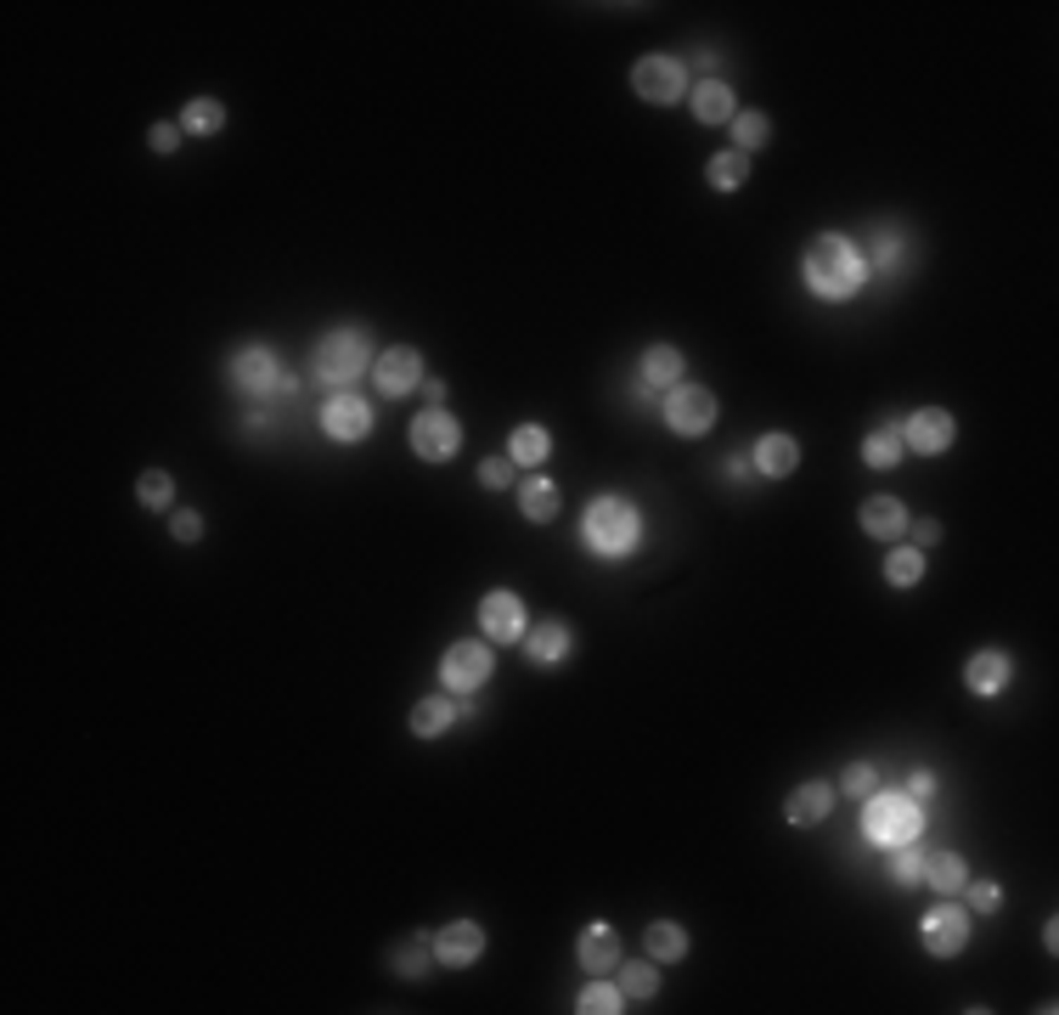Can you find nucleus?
I'll return each mask as SVG.
<instances>
[{"mask_svg":"<svg viewBox=\"0 0 1059 1015\" xmlns=\"http://www.w3.org/2000/svg\"><path fill=\"white\" fill-rule=\"evenodd\" d=\"M806 288L818 299H851L862 283H868V260H862V248L840 231H823L812 248H806Z\"/></svg>","mask_w":1059,"mask_h":1015,"instance_id":"nucleus-1","label":"nucleus"},{"mask_svg":"<svg viewBox=\"0 0 1059 1015\" xmlns=\"http://www.w3.org/2000/svg\"><path fill=\"white\" fill-rule=\"evenodd\" d=\"M378 356H373V338H367V327H333L321 345H316V362H310V378L316 384H327V390H349L367 367H373Z\"/></svg>","mask_w":1059,"mask_h":1015,"instance_id":"nucleus-2","label":"nucleus"},{"mask_svg":"<svg viewBox=\"0 0 1059 1015\" xmlns=\"http://www.w3.org/2000/svg\"><path fill=\"white\" fill-rule=\"evenodd\" d=\"M581 536H586V548L597 559H626L637 548V536H643V520H637V508L626 496H597L586 508V531Z\"/></svg>","mask_w":1059,"mask_h":1015,"instance_id":"nucleus-3","label":"nucleus"},{"mask_svg":"<svg viewBox=\"0 0 1059 1015\" xmlns=\"http://www.w3.org/2000/svg\"><path fill=\"white\" fill-rule=\"evenodd\" d=\"M919 829H924V812H919V801L908 796V790H873L868 796V812H862V835L873 840V846H902V840H919Z\"/></svg>","mask_w":1059,"mask_h":1015,"instance_id":"nucleus-4","label":"nucleus"},{"mask_svg":"<svg viewBox=\"0 0 1059 1015\" xmlns=\"http://www.w3.org/2000/svg\"><path fill=\"white\" fill-rule=\"evenodd\" d=\"M632 91H637L643 102H654V108L682 102V91H687V68H682V57H665V51L643 57V62L632 68Z\"/></svg>","mask_w":1059,"mask_h":1015,"instance_id":"nucleus-5","label":"nucleus"},{"mask_svg":"<svg viewBox=\"0 0 1059 1015\" xmlns=\"http://www.w3.org/2000/svg\"><path fill=\"white\" fill-rule=\"evenodd\" d=\"M665 423H671V435H682V441L711 435L716 430V395L699 390V384H676L671 401H665Z\"/></svg>","mask_w":1059,"mask_h":1015,"instance_id":"nucleus-6","label":"nucleus"},{"mask_svg":"<svg viewBox=\"0 0 1059 1015\" xmlns=\"http://www.w3.org/2000/svg\"><path fill=\"white\" fill-rule=\"evenodd\" d=\"M457 446H463V423L446 406H428L423 417H412V452L423 463H452Z\"/></svg>","mask_w":1059,"mask_h":1015,"instance_id":"nucleus-7","label":"nucleus"},{"mask_svg":"<svg viewBox=\"0 0 1059 1015\" xmlns=\"http://www.w3.org/2000/svg\"><path fill=\"white\" fill-rule=\"evenodd\" d=\"M491 643H452L446 660H439V683H446L452 694H474L491 683Z\"/></svg>","mask_w":1059,"mask_h":1015,"instance_id":"nucleus-8","label":"nucleus"},{"mask_svg":"<svg viewBox=\"0 0 1059 1015\" xmlns=\"http://www.w3.org/2000/svg\"><path fill=\"white\" fill-rule=\"evenodd\" d=\"M321 430H327V441H367L373 435V406L356 395V390H333L327 395V406H321Z\"/></svg>","mask_w":1059,"mask_h":1015,"instance_id":"nucleus-9","label":"nucleus"},{"mask_svg":"<svg viewBox=\"0 0 1059 1015\" xmlns=\"http://www.w3.org/2000/svg\"><path fill=\"white\" fill-rule=\"evenodd\" d=\"M231 390H243V395H294V378H277V356L248 345V351L231 356Z\"/></svg>","mask_w":1059,"mask_h":1015,"instance_id":"nucleus-10","label":"nucleus"},{"mask_svg":"<svg viewBox=\"0 0 1059 1015\" xmlns=\"http://www.w3.org/2000/svg\"><path fill=\"white\" fill-rule=\"evenodd\" d=\"M479 954H485V930H479L474 919H452V925L434 930V959H439V965L468 970Z\"/></svg>","mask_w":1059,"mask_h":1015,"instance_id":"nucleus-11","label":"nucleus"},{"mask_svg":"<svg viewBox=\"0 0 1059 1015\" xmlns=\"http://www.w3.org/2000/svg\"><path fill=\"white\" fill-rule=\"evenodd\" d=\"M479 627H485L491 643H518V638H524V604H518V592H507V587L485 592V599H479Z\"/></svg>","mask_w":1059,"mask_h":1015,"instance_id":"nucleus-12","label":"nucleus"},{"mask_svg":"<svg viewBox=\"0 0 1059 1015\" xmlns=\"http://www.w3.org/2000/svg\"><path fill=\"white\" fill-rule=\"evenodd\" d=\"M373 384H378V395H412L423 384V351H412V345L384 351L373 362Z\"/></svg>","mask_w":1059,"mask_h":1015,"instance_id":"nucleus-13","label":"nucleus"},{"mask_svg":"<svg viewBox=\"0 0 1059 1015\" xmlns=\"http://www.w3.org/2000/svg\"><path fill=\"white\" fill-rule=\"evenodd\" d=\"M919 937H924V948H930L936 959L963 954V943H969V914H963V908H952V903H941V908H930V914H924Z\"/></svg>","mask_w":1059,"mask_h":1015,"instance_id":"nucleus-14","label":"nucleus"},{"mask_svg":"<svg viewBox=\"0 0 1059 1015\" xmlns=\"http://www.w3.org/2000/svg\"><path fill=\"white\" fill-rule=\"evenodd\" d=\"M952 435H958L952 412L924 406V412H913V417H908V435H902V446H913L919 457H936V452H947V446H952Z\"/></svg>","mask_w":1059,"mask_h":1015,"instance_id":"nucleus-15","label":"nucleus"},{"mask_svg":"<svg viewBox=\"0 0 1059 1015\" xmlns=\"http://www.w3.org/2000/svg\"><path fill=\"white\" fill-rule=\"evenodd\" d=\"M1009 654L1003 649H981L976 660L963 666V683H969V694H981V700H992V694H1003L1009 689Z\"/></svg>","mask_w":1059,"mask_h":1015,"instance_id":"nucleus-16","label":"nucleus"},{"mask_svg":"<svg viewBox=\"0 0 1059 1015\" xmlns=\"http://www.w3.org/2000/svg\"><path fill=\"white\" fill-rule=\"evenodd\" d=\"M575 959L586 965V976H608L614 965H621V937H614L608 925H586L581 943H575Z\"/></svg>","mask_w":1059,"mask_h":1015,"instance_id":"nucleus-17","label":"nucleus"},{"mask_svg":"<svg viewBox=\"0 0 1059 1015\" xmlns=\"http://www.w3.org/2000/svg\"><path fill=\"white\" fill-rule=\"evenodd\" d=\"M908 525H913V520H908V508H902L897 496H868V502H862V531H868L873 542H897Z\"/></svg>","mask_w":1059,"mask_h":1015,"instance_id":"nucleus-18","label":"nucleus"},{"mask_svg":"<svg viewBox=\"0 0 1059 1015\" xmlns=\"http://www.w3.org/2000/svg\"><path fill=\"white\" fill-rule=\"evenodd\" d=\"M750 463H755V474H766V480H789L794 463H801V441H794V435H761Z\"/></svg>","mask_w":1059,"mask_h":1015,"instance_id":"nucleus-19","label":"nucleus"},{"mask_svg":"<svg viewBox=\"0 0 1059 1015\" xmlns=\"http://www.w3.org/2000/svg\"><path fill=\"white\" fill-rule=\"evenodd\" d=\"M829 807H834V785L806 779L801 790L789 796V824H794V829H812V824H823V818H829Z\"/></svg>","mask_w":1059,"mask_h":1015,"instance_id":"nucleus-20","label":"nucleus"},{"mask_svg":"<svg viewBox=\"0 0 1059 1015\" xmlns=\"http://www.w3.org/2000/svg\"><path fill=\"white\" fill-rule=\"evenodd\" d=\"M693 119H699V125H733V119H739L733 91H728L722 79H699V85H693Z\"/></svg>","mask_w":1059,"mask_h":1015,"instance_id":"nucleus-21","label":"nucleus"},{"mask_svg":"<svg viewBox=\"0 0 1059 1015\" xmlns=\"http://www.w3.org/2000/svg\"><path fill=\"white\" fill-rule=\"evenodd\" d=\"M570 649H575V638H570L564 621H542L536 632H530V643H524V654L536 660V666H558Z\"/></svg>","mask_w":1059,"mask_h":1015,"instance_id":"nucleus-22","label":"nucleus"},{"mask_svg":"<svg viewBox=\"0 0 1059 1015\" xmlns=\"http://www.w3.org/2000/svg\"><path fill=\"white\" fill-rule=\"evenodd\" d=\"M547 452H553V435L542 430V423H518L513 441H507L513 469H536V463H547Z\"/></svg>","mask_w":1059,"mask_h":1015,"instance_id":"nucleus-23","label":"nucleus"},{"mask_svg":"<svg viewBox=\"0 0 1059 1015\" xmlns=\"http://www.w3.org/2000/svg\"><path fill=\"white\" fill-rule=\"evenodd\" d=\"M452 722H457V706H452V700H439V694H428V700L412 706V733H417V739H439Z\"/></svg>","mask_w":1059,"mask_h":1015,"instance_id":"nucleus-24","label":"nucleus"},{"mask_svg":"<svg viewBox=\"0 0 1059 1015\" xmlns=\"http://www.w3.org/2000/svg\"><path fill=\"white\" fill-rule=\"evenodd\" d=\"M518 508H524V520L530 525H547L553 514H558V485L553 480H524V491H518Z\"/></svg>","mask_w":1059,"mask_h":1015,"instance_id":"nucleus-25","label":"nucleus"},{"mask_svg":"<svg viewBox=\"0 0 1059 1015\" xmlns=\"http://www.w3.org/2000/svg\"><path fill=\"white\" fill-rule=\"evenodd\" d=\"M643 384H649V390H665V384L676 390V384H682V351H676V345H654V351L643 356Z\"/></svg>","mask_w":1059,"mask_h":1015,"instance_id":"nucleus-26","label":"nucleus"},{"mask_svg":"<svg viewBox=\"0 0 1059 1015\" xmlns=\"http://www.w3.org/2000/svg\"><path fill=\"white\" fill-rule=\"evenodd\" d=\"M649 959H660V965L687 959V930H682V925H671V919L649 925Z\"/></svg>","mask_w":1059,"mask_h":1015,"instance_id":"nucleus-27","label":"nucleus"},{"mask_svg":"<svg viewBox=\"0 0 1059 1015\" xmlns=\"http://www.w3.org/2000/svg\"><path fill=\"white\" fill-rule=\"evenodd\" d=\"M744 176H750V158H744V152H716L711 164H704V181H711L716 193H739Z\"/></svg>","mask_w":1059,"mask_h":1015,"instance_id":"nucleus-28","label":"nucleus"},{"mask_svg":"<svg viewBox=\"0 0 1059 1015\" xmlns=\"http://www.w3.org/2000/svg\"><path fill=\"white\" fill-rule=\"evenodd\" d=\"M924 880L936 886V891H963V880H969V864L958 858V853H936V858H924Z\"/></svg>","mask_w":1059,"mask_h":1015,"instance_id":"nucleus-29","label":"nucleus"},{"mask_svg":"<svg viewBox=\"0 0 1059 1015\" xmlns=\"http://www.w3.org/2000/svg\"><path fill=\"white\" fill-rule=\"evenodd\" d=\"M575 1009H581V1015H614V1009H626V993L614 987V982H603V976H592V982L581 987Z\"/></svg>","mask_w":1059,"mask_h":1015,"instance_id":"nucleus-30","label":"nucleus"},{"mask_svg":"<svg viewBox=\"0 0 1059 1015\" xmlns=\"http://www.w3.org/2000/svg\"><path fill=\"white\" fill-rule=\"evenodd\" d=\"M862 463H868V469H897V463H902V435H897V430H873V435L862 441Z\"/></svg>","mask_w":1059,"mask_h":1015,"instance_id":"nucleus-31","label":"nucleus"},{"mask_svg":"<svg viewBox=\"0 0 1059 1015\" xmlns=\"http://www.w3.org/2000/svg\"><path fill=\"white\" fill-rule=\"evenodd\" d=\"M919 575H924V553L908 542V548H891V559H885V581L891 587H919Z\"/></svg>","mask_w":1059,"mask_h":1015,"instance_id":"nucleus-32","label":"nucleus"},{"mask_svg":"<svg viewBox=\"0 0 1059 1015\" xmlns=\"http://www.w3.org/2000/svg\"><path fill=\"white\" fill-rule=\"evenodd\" d=\"M136 502H141V508H152V514H164V508L175 502V480H169L164 469H147V474L136 480Z\"/></svg>","mask_w":1059,"mask_h":1015,"instance_id":"nucleus-33","label":"nucleus"},{"mask_svg":"<svg viewBox=\"0 0 1059 1015\" xmlns=\"http://www.w3.org/2000/svg\"><path fill=\"white\" fill-rule=\"evenodd\" d=\"M766 136H772V125H766V114H739L733 119V152H761L766 147Z\"/></svg>","mask_w":1059,"mask_h":1015,"instance_id":"nucleus-34","label":"nucleus"},{"mask_svg":"<svg viewBox=\"0 0 1059 1015\" xmlns=\"http://www.w3.org/2000/svg\"><path fill=\"white\" fill-rule=\"evenodd\" d=\"M891 880H897V886H919V880H924V853H919L913 840L891 846Z\"/></svg>","mask_w":1059,"mask_h":1015,"instance_id":"nucleus-35","label":"nucleus"},{"mask_svg":"<svg viewBox=\"0 0 1059 1015\" xmlns=\"http://www.w3.org/2000/svg\"><path fill=\"white\" fill-rule=\"evenodd\" d=\"M181 125H187V130H198V136H215V130L226 125V108H220L215 97H192V102H187V114H181Z\"/></svg>","mask_w":1059,"mask_h":1015,"instance_id":"nucleus-36","label":"nucleus"},{"mask_svg":"<svg viewBox=\"0 0 1059 1015\" xmlns=\"http://www.w3.org/2000/svg\"><path fill=\"white\" fill-rule=\"evenodd\" d=\"M428 959H434V937H412V943H406V948L395 954V970L417 982V976L428 970Z\"/></svg>","mask_w":1059,"mask_h":1015,"instance_id":"nucleus-37","label":"nucleus"},{"mask_svg":"<svg viewBox=\"0 0 1059 1015\" xmlns=\"http://www.w3.org/2000/svg\"><path fill=\"white\" fill-rule=\"evenodd\" d=\"M654 987H660V970H654V965H626V970H621V993H626V998H654Z\"/></svg>","mask_w":1059,"mask_h":1015,"instance_id":"nucleus-38","label":"nucleus"},{"mask_svg":"<svg viewBox=\"0 0 1059 1015\" xmlns=\"http://www.w3.org/2000/svg\"><path fill=\"white\" fill-rule=\"evenodd\" d=\"M479 485L485 491H507L513 485V457H485L479 463Z\"/></svg>","mask_w":1059,"mask_h":1015,"instance_id":"nucleus-39","label":"nucleus"},{"mask_svg":"<svg viewBox=\"0 0 1059 1015\" xmlns=\"http://www.w3.org/2000/svg\"><path fill=\"white\" fill-rule=\"evenodd\" d=\"M873 779H879V773H873V761H851L840 785H845V796H873Z\"/></svg>","mask_w":1059,"mask_h":1015,"instance_id":"nucleus-40","label":"nucleus"},{"mask_svg":"<svg viewBox=\"0 0 1059 1015\" xmlns=\"http://www.w3.org/2000/svg\"><path fill=\"white\" fill-rule=\"evenodd\" d=\"M963 891H969V908H976V914H998V903H1003V891H998L992 880H981V886L963 880Z\"/></svg>","mask_w":1059,"mask_h":1015,"instance_id":"nucleus-41","label":"nucleus"},{"mask_svg":"<svg viewBox=\"0 0 1059 1015\" xmlns=\"http://www.w3.org/2000/svg\"><path fill=\"white\" fill-rule=\"evenodd\" d=\"M897 254H902V237H897V231H879V237H873V266H879V272H891Z\"/></svg>","mask_w":1059,"mask_h":1015,"instance_id":"nucleus-42","label":"nucleus"},{"mask_svg":"<svg viewBox=\"0 0 1059 1015\" xmlns=\"http://www.w3.org/2000/svg\"><path fill=\"white\" fill-rule=\"evenodd\" d=\"M169 531H175V542H198V536H204V520L192 514V508H181V514L169 520Z\"/></svg>","mask_w":1059,"mask_h":1015,"instance_id":"nucleus-43","label":"nucleus"},{"mask_svg":"<svg viewBox=\"0 0 1059 1015\" xmlns=\"http://www.w3.org/2000/svg\"><path fill=\"white\" fill-rule=\"evenodd\" d=\"M152 152H175V147H181V130H175V125H152Z\"/></svg>","mask_w":1059,"mask_h":1015,"instance_id":"nucleus-44","label":"nucleus"},{"mask_svg":"<svg viewBox=\"0 0 1059 1015\" xmlns=\"http://www.w3.org/2000/svg\"><path fill=\"white\" fill-rule=\"evenodd\" d=\"M908 531H913V548H919V553L941 542V525H936V520H919V525H908Z\"/></svg>","mask_w":1059,"mask_h":1015,"instance_id":"nucleus-45","label":"nucleus"},{"mask_svg":"<svg viewBox=\"0 0 1059 1015\" xmlns=\"http://www.w3.org/2000/svg\"><path fill=\"white\" fill-rule=\"evenodd\" d=\"M908 796H913V801H924V796H936V773H930V768H919V773L908 779Z\"/></svg>","mask_w":1059,"mask_h":1015,"instance_id":"nucleus-46","label":"nucleus"},{"mask_svg":"<svg viewBox=\"0 0 1059 1015\" xmlns=\"http://www.w3.org/2000/svg\"><path fill=\"white\" fill-rule=\"evenodd\" d=\"M417 390L428 395V406H446V384H439V378H423Z\"/></svg>","mask_w":1059,"mask_h":1015,"instance_id":"nucleus-47","label":"nucleus"},{"mask_svg":"<svg viewBox=\"0 0 1059 1015\" xmlns=\"http://www.w3.org/2000/svg\"><path fill=\"white\" fill-rule=\"evenodd\" d=\"M728 463H733V469H728L733 480H744V474H750V452H739V457H728Z\"/></svg>","mask_w":1059,"mask_h":1015,"instance_id":"nucleus-48","label":"nucleus"}]
</instances>
